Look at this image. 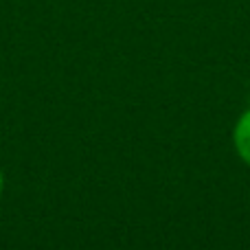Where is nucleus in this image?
<instances>
[{"label": "nucleus", "instance_id": "obj_1", "mask_svg": "<svg viewBox=\"0 0 250 250\" xmlns=\"http://www.w3.org/2000/svg\"><path fill=\"white\" fill-rule=\"evenodd\" d=\"M233 143H235V149H237L239 158L250 167V110H246L239 117L237 125H235Z\"/></svg>", "mask_w": 250, "mask_h": 250}, {"label": "nucleus", "instance_id": "obj_2", "mask_svg": "<svg viewBox=\"0 0 250 250\" xmlns=\"http://www.w3.org/2000/svg\"><path fill=\"white\" fill-rule=\"evenodd\" d=\"M2 187H4V176H2V171H0V191H2Z\"/></svg>", "mask_w": 250, "mask_h": 250}]
</instances>
